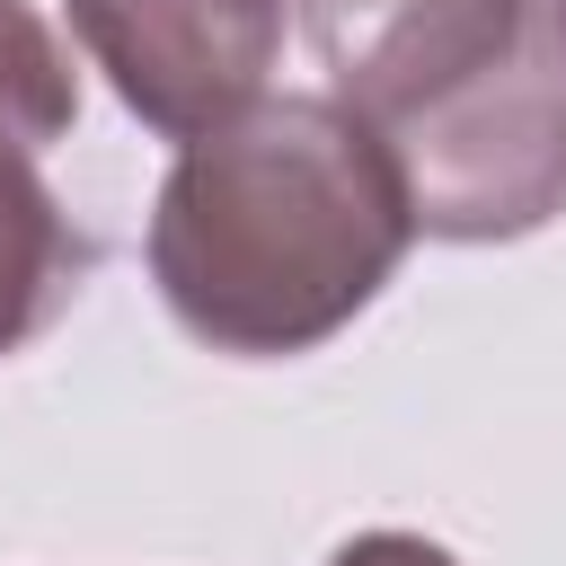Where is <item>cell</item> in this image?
Segmentation results:
<instances>
[{"label":"cell","instance_id":"obj_1","mask_svg":"<svg viewBox=\"0 0 566 566\" xmlns=\"http://www.w3.org/2000/svg\"><path fill=\"white\" fill-rule=\"evenodd\" d=\"M407 248V186L380 133L327 88H265L177 142L142 239L168 318L230 363L318 354L380 301Z\"/></svg>","mask_w":566,"mask_h":566},{"label":"cell","instance_id":"obj_2","mask_svg":"<svg viewBox=\"0 0 566 566\" xmlns=\"http://www.w3.org/2000/svg\"><path fill=\"white\" fill-rule=\"evenodd\" d=\"M416 239L504 248L566 212V9L531 0L513 44L380 124Z\"/></svg>","mask_w":566,"mask_h":566},{"label":"cell","instance_id":"obj_3","mask_svg":"<svg viewBox=\"0 0 566 566\" xmlns=\"http://www.w3.org/2000/svg\"><path fill=\"white\" fill-rule=\"evenodd\" d=\"M283 18L292 0H71L80 53L159 142H195L256 106L283 62Z\"/></svg>","mask_w":566,"mask_h":566},{"label":"cell","instance_id":"obj_4","mask_svg":"<svg viewBox=\"0 0 566 566\" xmlns=\"http://www.w3.org/2000/svg\"><path fill=\"white\" fill-rule=\"evenodd\" d=\"M522 9L531 0H301V35L327 71V97L380 133L389 115L486 71Z\"/></svg>","mask_w":566,"mask_h":566},{"label":"cell","instance_id":"obj_5","mask_svg":"<svg viewBox=\"0 0 566 566\" xmlns=\"http://www.w3.org/2000/svg\"><path fill=\"white\" fill-rule=\"evenodd\" d=\"M44 133L0 106V363L27 354L97 274V239L44 177Z\"/></svg>","mask_w":566,"mask_h":566},{"label":"cell","instance_id":"obj_6","mask_svg":"<svg viewBox=\"0 0 566 566\" xmlns=\"http://www.w3.org/2000/svg\"><path fill=\"white\" fill-rule=\"evenodd\" d=\"M0 106L27 115L44 142H71V124H80V71L27 0H0Z\"/></svg>","mask_w":566,"mask_h":566},{"label":"cell","instance_id":"obj_7","mask_svg":"<svg viewBox=\"0 0 566 566\" xmlns=\"http://www.w3.org/2000/svg\"><path fill=\"white\" fill-rule=\"evenodd\" d=\"M327 566H460V557L424 531H354L345 548H327Z\"/></svg>","mask_w":566,"mask_h":566},{"label":"cell","instance_id":"obj_8","mask_svg":"<svg viewBox=\"0 0 566 566\" xmlns=\"http://www.w3.org/2000/svg\"><path fill=\"white\" fill-rule=\"evenodd\" d=\"M557 9H566V0H557Z\"/></svg>","mask_w":566,"mask_h":566}]
</instances>
